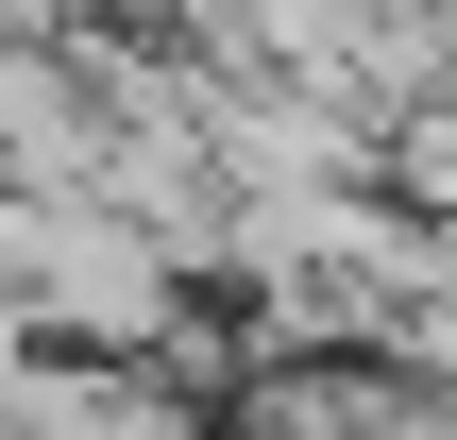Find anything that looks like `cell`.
Instances as JSON below:
<instances>
[{
	"instance_id": "cell-1",
	"label": "cell",
	"mask_w": 457,
	"mask_h": 440,
	"mask_svg": "<svg viewBox=\"0 0 457 440\" xmlns=\"http://www.w3.org/2000/svg\"><path fill=\"white\" fill-rule=\"evenodd\" d=\"M187 288V254L153 220H119L102 187H0V322L51 339V356H102V339H153Z\"/></svg>"
},
{
	"instance_id": "cell-2",
	"label": "cell",
	"mask_w": 457,
	"mask_h": 440,
	"mask_svg": "<svg viewBox=\"0 0 457 440\" xmlns=\"http://www.w3.org/2000/svg\"><path fill=\"white\" fill-rule=\"evenodd\" d=\"M34 17H85V34H170L187 0H34Z\"/></svg>"
}]
</instances>
